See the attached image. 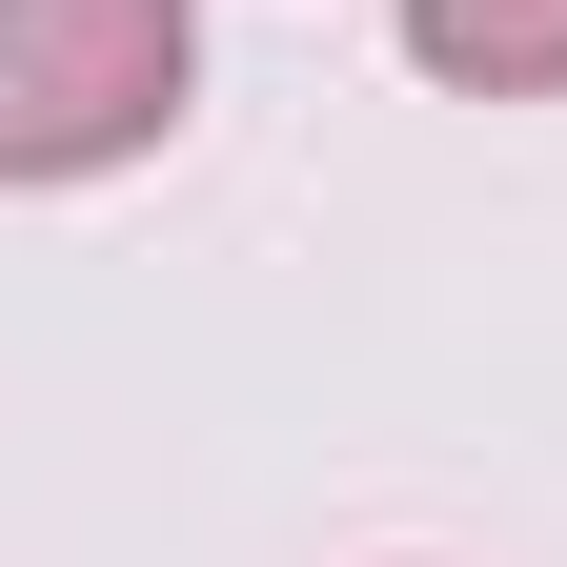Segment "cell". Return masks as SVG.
Wrapping results in <instances>:
<instances>
[{"label": "cell", "mask_w": 567, "mask_h": 567, "mask_svg": "<svg viewBox=\"0 0 567 567\" xmlns=\"http://www.w3.org/2000/svg\"><path fill=\"white\" fill-rule=\"evenodd\" d=\"M183 61H203L183 0H0V163L82 183V163H122V142H163L183 122Z\"/></svg>", "instance_id": "1"}, {"label": "cell", "mask_w": 567, "mask_h": 567, "mask_svg": "<svg viewBox=\"0 0 567 567\" xmlns=\"http://www.w3.org/2000/svg\"><path fill=\"white\" fill-rule=\"evenodd\" d=\"M405 61L466 102H547L567 82V0H405Z\"/></svg>", "instance_id": "2"}]
</instances>
